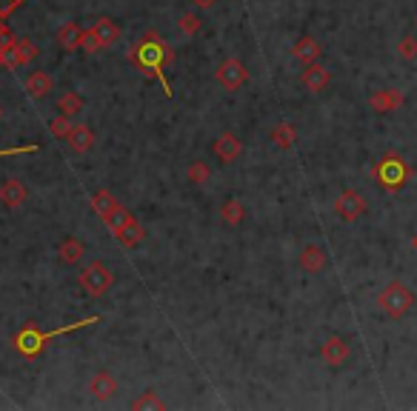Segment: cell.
<instances>
[{
  "instance_id": "30",
  "label": "cell",
  "mask_w": 417,
  "mask_h": 411,
  "mask_svg": "<svg viewBox=\"0 0 417 411\" xmlns=\"http://www.w3.org/2000/svg\"><path fill=\"white\" fill-rule=\"evenodd\" d=\"M72 129H75V123H72V117H66V114L49 120V131L57 137V141H66V137L72 134Z\"/></svg>"
},
{
  "instance_id": "14",
  "label": "cell",
  "mask_w": 417,
  "mask_h": 411,
  "mask_svg": "<svg viewBox=\"0 0 417 411\" xmlns=\"http://www.w3.org/2000/svg\"><path fill=\"white\" fill-rule=\"evenodd\" d=\"M117 380H114V374H109V371H98L95 377H92V383H89V391H92V397L98 400V403H109L114 394H117Z\"/></svg>"
},
{
  "instance_id": "10",
  "label": "cell",
  "mask_w": 417,
  "mask_h": 411,
  "mask_svg": "<svg viewBox=\"0 0 417 411\" xmlns=\"http://www.w3.org/2000/svg\"><path fill=\"white\" fill-rule=\"evenodd\" d=\"M298 263H300V268H303L306 274H320V271L326 268L329 257H326V249H323V246L306 243V246L300 249V254H298Z\"/></svg>"
},
{
  "instance_id": "8",
  "label": "cell",
  "mask_w": 417,
  "mask_h": 411,
  "mask_svg": "<svg viewBox=\"0 0 417 411\" xmlns=\"http://www.w3.org/2000/svg\"><path fill=\"white\" fill-rule=\"evenodd\" d=\"M40 54V49L32 43V40H26V37H18L12 46H6L4 49V57H6V68H20V66H26V63H32L35 57Z\"/></svg>"
},
{
  "instance_id": "1",
  "label": "cell",
  "mask_w": 417,
  "mask_h": 411,
  "mask_svg": "<svg viewBox=\"0 0 417 411\" xmlns=\"http://www.w3.org/2000/svg\"><path fill=\"white\" fill-rule=\"evenodd\" d=\"M129 60H131L137 68H141V72H143L146 78L160 81L166 97H175V95H172V83H169L166 75H163V68H169V66L175 63V52L169 49V43H166L155 29H149V32L141 37V43H134V46H131Z\"/></svg>"
},
{
  "instance_id": "3",
  "label": "cell",
  "mask_w": 417,
  "mask_h": 411,
  "mask_svg": "<svg viewBox=\"0 0 417 411\" xmlns=\"http://www.w3.org/2000/svg\"><path fill=\"white\" fill-rule=\"evenodd\" d=\"M411 177V169L409 163L400 157V155H383L377 163H375V180L386 189V191H397L406 186V180Z\"/></svg>"
},
{
  "instance_id": "36",
  "label": "cell",
  "mask_w": 417,
  "mask_h": 411,
  "mask_svg": "<svg viewBox=\"0 0 417 411\" xmlns=\"http://www.w3.org/2000/svg\"><path fill=\"white\" fill-rule=\"evenodd\" d=\"M23 152H37V146L29 143V146H15V149H0V157H6V155H23Z\"/></svg>"
},
{
  "instance_id": "25",
  "label": "cell",
  "mask_w": 417,
  "mask_h": 411,
  "mask_svg": "<svg viewBox=\"0 0 417 411\" xmlns=\"http://www.w3.org/2000/svg\"><path fill=\"white\" fill-rule=\"evenodd\" d=\"M117 200H114V194L109 191V189H98L95 194H92V209H95V215L100 218V220H106L114 209H117Z\"/></svg>"
},
{
  "instance_id": "18",
  "label": "cell",
  "mask_w": 417,
  "mask_h": 411,
  "mask_svg": "<svg viewBox=\"0 0 417 411\" xmlns=\"http://www.w3.org/2000/svg\"><path fill=\"white\" fill-rule=\"evenodd\" d=\"M369 106H372L375 112L386 114V112H394V109L403 106V95H400L397 89H380V92H375V95L369 97Z\"/></svg>"
},
{
  "instance_id": "28",
  "label": "cell",
  "mask_w": 417,
  "mask_h": 411,
  "mask_svg": "<svg viewBox=\"0 0 417 411\" xmlns=\"http://www.w3.org/2000/svg\"><path fill=\"white\" fill-rule=\"evenodd\" d=\"M186 180L192 186H206L208 180H212V169H208L206 160H192L189 169H186Z\"/></svg>"
},
{
  "instance_id": "31",
  "label": "cell",
  "mask_w": 417,
  "mask_h": 411,
  "mask_svg": "<svg viewBox=\"0 0 417 411\" xmlns=\"http://www.w3.org/2000/svg\"><path fill=\"white\" fill-rule=\"evenodd\" d=\"M129 220H131L129 209H123V206H117V209H114V212H112V215H109V218H106L103 223H106V229H109V232L114 234V232H117V229H123V226H126Z\"/></svg>"
},
{
  "instance_id": "7",
  "label": "cell",
  "mask_w": 417,
  "mask_h": 411,
  "mask_svg": "<svg viewBox=\"0 0 417 411\" xmlns=\"http://www.w3.org/2000/svg\"><path fill=\"white\" fill-rule=\"evenodd\" d=\"M215 75H218V83H221L226 92H240V89L246 86V81H249L246 66H243V60H237V57L223 60V63L218 66Z\"/></svg>"
},
{
  "instance_id": "39",
  "label": "cell",
  "mask_w": 417,
  "mask_h": 411,
  "mask_svg": "<svg viewBox=\"0 0 417 411\" xmlns=\"http://www.w3.org/2000/svg\"><path fill=\"white\" fill-rule=\"evenodd\" d=\"M0 68H6V57H4V49H0Z\"/></svg>"
},
{
  "instance_id": "40",
  "label": "cell",
  "mask_w": 417,
  "mask_h": 411,
  "mask_svg": "<svg viewBox=\"0 0 417 411\" xmlns=\"http://www.w3.org/2000/svg\"><path fill=\"white\" fill-rule=\"evenodd\" d=\"M0 120H4V106H0Z\"/></svg>"
},
{
  "instance_id": "4",
  "label": "cell",
  "mask_w": 417,
  "mask_h": 411,
  "mask_svg": "<svg viewBox=\"0 0 417 411\" xmlns=\"http://www.w3.org/2000/svg\"><path fill=\"white\" fill-rule=\"evenodd\" d=\"M377 306H380V311L389 314L392 320H400V317H406V314L411 311V306H414V292H411L406 283L394 280V283H389V286L377 294Z\"/></svg>"
},
{
  "instance_id": "27",
  "label": "cell",
  "mask_w": 417,
  "mask_h": 411,
  "mask_svg": "<svg viewBox=\"0 0 417 411\" xmlns=\"http://www.w3.org/2000/svg\"><path fill=\"white\" fill-rule=\"evenodd\" d=\"M134 411H160V408H166V403H163V397L155 391V388H149V391H143L141 397H134L131 403H129Z\"/></svg>"
},
{
  "instance_id": "33",
  "label": "cell",
  "mask_w": 417,
  "mask_h": 411,
  "mask_svg": "<svg viewBox=\"0 0 417 411\" xmlns=\"http://www.w3.org/2000/svg\"><path fill=\"white\" fill-rule=\"evenodd\" d=\"M397 52H400V57H406V60H411V57H417V40L409 35V37H403L400 43H397Z\"/></svg>"
},
{
  "instance_id": "12",
  "label": "cell",
  "mask_w": 417,
  "mask_h": 411,
  "mask_svg": "<svg viewBox=\"0 0 417 411\" xmlns=\"http://www.w3.org/2000/svg\"><path fill=\"white\" fill-rule=\"evenodd\" d=\"M240 152H243V143H240V137L237 134H232V131H223L218 141H215V155H218V160L221 163H235L237 157H240Z\"/></svg>"
},
{
  "instance_id": "37",
  "label": "cell",
  "mask_w": 417,
  "mask_h": 411,
  "mask_svg": "<svg viewBox=\"0 0 417 411\" xmlns=\"http://www.w3.org/2000/svg\"><path fill=\"white\" fill-rule=\"evenodd\" d=\"M192 4H194V6H200V9H208V6H215L218 0H192Z\"/></svg>"
},
{
  "instance_id": "38",
  "label": "cell",
  "mask_w": 417,
  "mask_h": 411,
  "mask_svg": "<svg viewBox=\"0 0 417 411\" xmlns=\"http://www.w3.org/2000/svg\"><path fill=\"white\" fill-rule=\"evenodd\" d=\"M411 251L417 254V232H414V237H411Z\"/></svg>"
},
{
  "instance_id": "17",
  "label": "cell",
  "mask_w": 417,
  "mask_h": 411,
  "mask_svg": "<svg viewBox=\"0 0 417 411\" xmlns=\"http://www.w3.org/2000/svg\"><path fill=\"white\" fill-rule=\"evenodd\" d=\"M292 54L303 63V66H309V63H317L320 60V54H323V46L312 37V35H303L298 43H295V49H292Z\"/></svg>"
},
{
  "instance_id": "20",
  "label": "cell",
  "mask_w": 417,
  "mask_h": 411,
  "mask_svg": "<svg viewBox=\"0 0 417 411\" xmlns=\"http://www.w3.org/2000/svg\"><path fill=\"white\" fill-rule=\"evenodd\" d=\"M112 237H114L120 246H126V249H134L137 243H143V240H146V229H143L141 223H137V220L131 218V220H129L123 229H117Z\"/></svg>"
},
{
  "instance_id": "32",
  "label": "cell",
  "mask_w": 417,
  "mask_h": 411,
  "mask_svg": "<svg viewBox=\"0 0 417 411\" xmlns=\"http://www.w3.org/2000/svg\"><path fill=\"white\" fill-rule=\"evenodd\" d=\"M103 46H100V40H98V35L92 32V29H83V35H81V52H100Z\"/></svg>"
},
{
  "instance_id": "2",
  "label": "cell",
  "mask_w": 417,
  "mask_h": 411,
  "mask_svg": "<svg viewBox=\"0 0 417 411\" xmlns=\"http://www.w3.org/2000/svg\"><path fill=\"white\" fill-rule=\"evenodd\" d=\"M95 323H100V317H86V320L69 323V326H63V328H52V331H40L35 323H29V326H23V328L12 337V346H15L18 355H23L26 360H35V357L43 352V346H46L49 340H54V337H60V334H66V331H78V328L95 326Z\"/></svg>"
},
{
  "instance_id": "24",
  "label": "cell",
  "mask_w": 417,
  "mask_h": 411,
  "mask_svg": "<svg viewBox=\"0 0 417 411\" xmlns=\"http://www.w3.org/2000/svg\"><path fill=\"white\" fill-rule=\"evenodd\" d=\"M221 220H223L226 226H240V223L246 220V206H243V200H237V197L223 200V206H221Z\"/></svg>"
},
{
  "instance_id": "6",
  "label": "cell",
  "mask_w": 417,
  "mask_h": 411,
  "mask_svg": "<svg viewBox=\"0 0 417 411\" xmlns=\"http://www.w3.org/2000/svg\"><path fill=\"white\" fill-rule=\"evenodd\" d=\"M366 209H369L366 197H363L360 191H355V189H346V191H340V194L334 197V215H337L343 223L360 220V218L366 215Z\"/></svg>"
},
{
  "instance_id": "16",
  "label": "cell",
  "mask_w": 417,
  "mask_h": 411,
  "mask_svg": "<svg viewBox=\"0 0 417 411\" xmlns=\"http://www.w3.org/2000/svg\"><path fill=\"white\" fill-rule=\"evenodd\" d=\"M92 32L98 35V40H100L103 49L114 46V43L123 37V26H120L117 20H112V18H98L95 26H92Z\"/></svg>"
},
{
  "instance_id": "5",
  "label": "cell",
  "mask_w": 417,
  "mask_h": 411,
  "mask_svg": "<svg viewBox=\"0 0 417 411\" xmlns=\"http://www.w3.org/2000/svg\"><path fill=\"white\" fill-rule=\"evenodd\" d=\"M78 283H81V289H83L89 297H103V294L109 292V286L114 283V274L109 271V266H106V263L92 260L89 266H83V268H81Z\"/></svg>"
},
{
  "instance_id": "34",
  "label": "cell",
  "mask_w": 417,
  "mask_h": 411,
  "mask_svg": "<svg viewBox=\"0 0 417 411\" xmlns=\"http://www.w3.org/2000/svg\"><path fill=\"white\" fill-rule=\"evenodd\" d=\"M20 4H23V0H0V20H6Z\"/></svg>"
},
{
  "instance_id": "29",
  "label": "cell",
  "mask_w": 417,
  "mask_h": 411,
  "mask_svg": "<svg viewBox=\"0 0 417 411\" xmlns=\"http://www.w3.org/2000/svg\"><path fill=\"white\" fill-rule=\"evenodd\" d=\"M177 29H180V35L194 37V35L203 29V18H200V15H194V12H186V15H180V18H177Z\"/></svg>"
},
{
  "instance_id": "23",
  "label": "cell",
  "mask_w": 417,
  "mask_h": 411,
  "mask_svg": "<svg viewBox=\"0 0 417 411\" xmlns=\"http://www.w3.org/2000/svg\"><path fill=\"white\" fill-rule=\"evenodd\" d=\"M269 137H271V143H274L277 149L286 152V149H292V146L298 143V129H295L292 123L283 120V123H277V126L269 131Z\"/></svg>"
},
{
  "instance_id": "26",
  "label": "cell",
  "mask_w": 417,
  "mask_h": 411,
  "mask_svg": "<svg viewBox=\"0 0 417 411\" xmlns=\"http://www.w3.org/2000/svg\"><path fill=\"white\" fill-rule=\"evenodd\" d=\"M57 112L66 114V117H78L83 112V97L78 92H63L57 97Z\"/></svg>"
},
{
  "instance_id": "15",
  "label": "cell",
  "mask_w": 417,
  "mask_h": 411,
  "mask_svg": "<svg viewBox=\"0 0 417 411\" xmlns=\"http://www.w3.org/2000/svg\"><path fill=\"white\" fill-rule=\"evenodd\" d=\"M331 83V72L320 63H309L306 72H303V86L312 92V95H320L326 86Z\"/></svg>"
},
{
  "instance_id": "35",
  "label": "cell",
  "mask_w": 417,
  "mask_h": 411,
  "mask_svg": "<svg viewBox=\"0 0 417 411\" xmlns=\"http://www.w3.org/2000/svg\"><path fill=\"white\" fill-rule=\"evenodd\" d=\"M15 40H18V37L12 35V29H9V26H6L4 20H0V49H6V46H12Z\"/></svg>"
},
{
  "instance_id": "21",
  "label": "cell",
  "mask_w": 417,
  "mask_h": 411,
  "mask_svg": "<svg viewBox=\"0 0 417 411\" xmlns=\"http://www.w3.org/2000/svg\"><path fill=\"white\" fill-rule=\"evenodd\" d=\"M81 35H83V29L75 20H69V23H63L57 29V46L63 52H78L81 49Z\"/></svg>"
},
{
  "instance_id": "22",
  "label": "cell",
  "mask_w": 417,
  "mask_h": 411,
  "mask_svg": "<svg viewBox=\"0 0 417 411\" xmlns=\"http://www.w3.org/2000/svg\"><path fill=\"white\" fill-rule=\"evenodd\" d=\"M52 89H54V81H52V75H46V72H32V75L26 78V95L35 97V100L52 95Z\"/></svg>"
},
{
  "instance_id": "13",
  "label": "cell",
  "mask_w": 417,
  "mask_h": 411,
  "mask_svg": "<svg viewBox=\"0 0 417 411\" xmlns=\"http://www.w3.org/2000/svg\"><path fill=\"white\" fill-rule=\"evenodd\" d=\"M86 257V246H83V240L81 237H63L60 240V246H57V260L63 263V266H78L81 260Z\"/></svg>"
},
{
  "instance_id": "11",
  "label": "cell",
  "mask_w": 417,
  "mask_h": 411,
  "mask_svg": "<svg viewBox=\"0 0 417 411\" xmlns=\"http://www.w3.org/2000/svg\"><path fill=\"white\" fill-rule=\"evenodd\" d=\"M26 197H29V189H26L23 180L9 177V180L0 183V203H4L6 209H20V206L26 203Z\"/></svg>"
},
{
  "instance_id": "19",
  "label": "cell",
  "mask_w": 417,
  "mask_h": 411,
  "mask_svg": "<svg viewBox=\"0 0 417 411\" xmlns=\"http://www.w3.org/2000/svg\"><path fill=\"white\" fill-rule=\"evenodd\" d=\"M66 143H69V149H72L75 155H86L92 146H95V131L89 129V126H75L72 129V134L66 137Z\"/></svg>"
},
{
  "instance_id": "9",
  "label": "cell",
  "mask_w": 417,
  "mask_h": 411,
  "mask_svg": "<svg viewBox=\"0 0 417 411\" xmlns=\"http://www.w3.org/2000/svg\"><path fill=\"white\" fill-rule=\"evenodd\" d=\"M320 357H323L326 366L340 369L346 360H349V342H346L343 337H337V334L326 337V340H323V346H320Z\"/></svg>"
}]
</instances>
